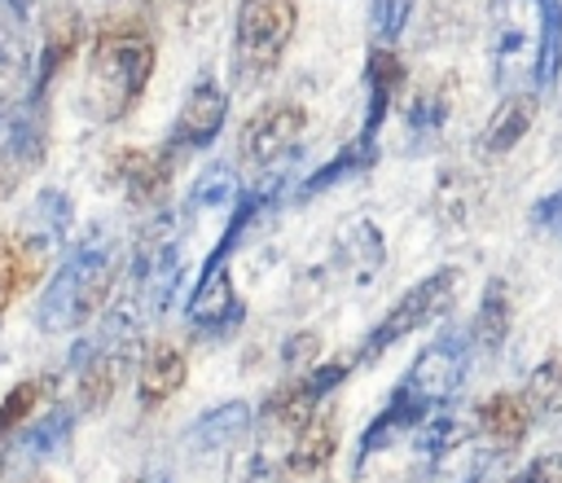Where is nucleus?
I'll list each match as a JSON object with an SVG mask.
<instances>
[{"label": "nucleus", "instance_id": "1", "mask_svg": "<svg viewBox=\"0 0 562 483\" xmlns=\"http://www.w3.org/2000/svg\"><path fill=\"white\" fill-rule=\"evenodd\" d=\"M492 79L509 92H549L562 70V0H492Z\"/></svg>", "mask_w": 562, "mask_h": 483}, {"label": "nucleus", "instance_id": "2", "mask_svg": "<svg viewBox=\"0 0 562 483\" xmlns=\"http://www.w3.org/2000/svg\"><path fill=\"white\" fill-rule=\"evenodd\" d=\"M465 369H470V342H465L461 329H443L435 342H426V347L417 351V360L408 364L404 382L386 395L382 413L364 426L360 452H356V470H360L373 452H382L386 443H395L404 430H417L430 413H439V408L457 395Z\"/></svg>", "mask_w": 562, "mask_h": 483}, {"label": "nucleus", "instance_id": "3", "mask_svg": "<svg viewBox=\"0 0 562 483\" xmlns=\"http://www.w3.org/2000/svg\"><path fill=\"white\" fill-rule=\"evenodd\" d=\"M154 75V35L140 22H105L92 35L83 66V114L92 123H119Z\"/></svg>", "mask_w": 562, "mask_h": 483}, {"label": "nucleus", "instance_id": "4", "mask_svg": "<svg viewBox=\"0 0 562 483\" xmlns=\"http://www.w3.org/2000/svg\"><path fill=\"white\" fill-rule=\"evenodd\" d=\"M114 285V237L105 228H92L53 272V281L40 294L35 325L44 334L79 329L92 312H101L105 294Z\"/></svg>", "mask_w": 562, "mask_h": 483}, {"label": "nucleus", "instance_id": "5", "mask_svg": "<svg viewBox=\"0 0 562 483\" xmlns=\"http://www.w3.org/2000/svg\"><path fill=\"white\" fill-rule=\"evenodd\" d=\"M294 26H299V4L294 0H241L237 18H233L237 75L246 83L272 75L285 44L294 40Z\"/></svg>", "mask_w": 562, "mask_h": 483}, {"label": "nucleus", "instance_id": "6", "mask_svg": "<svg viewBox=\"0 0 562 483\" xmlns=\"http://www.w3.org/2000/svg\"><path fill=\"white\" fill-rule=\"evenodd\" d=\"M457 285H461V272H457V268H435L430 277H422L417 285H408V290L386 307V316L369 329V338H364V347H360L356 360H378L382 351H391V347L404 342L408 334H417V329H426L430 321H439V316L452 307Z\"/></svg>", "mask_w": 562, "mask_h": 483}, {"label": "nucleus", "instance_id": "7", "mask_svg": "<svg viewBox=\"0 0 562 483\" xmlns=\"http://www.w3.org/2000/svg\"><path fill=\"white\" fill-rule=\"evenodd\" d=\"M48 149V114H44V92H31V101L9 114V127L0 136V202L18 193V184L44 162Z\"/></svg>", "mask_w": 562, "mask_h": 483}, {"label": "nucleus", "instance_id": "8", "mask_svg": "<svg viewBox=\"0 0 562 483\" xmlns=\"http://www.w3.org/2000/svg\"><path fill=\"white\" fill-rule=\"evenodd\" d=\"M303 127H307V110L299 101H268L241 127V158L250 167H277L281 158L294 154Z\"/></svg>", "mask_w": 562, "mask_h": 483}, {"label": "nucleus", "instance_id": "9", "mask_svg": "<svg viewBox=\"0 0 562 483\" xmlns=\"http://www.w3.org/2000/svg\"><path fill=\"white\" fill-rule=\"evenodd\" d=\"M35 70H40V57H35L31 26L0 13V119L18 114L31 101Z\"/></svg>", "mask_w": 562, "mask_h": 483}, {"label": "nucleus", "instance_id": "10", "mask_svg": "<svg viewBox=\"0 0 562 483\" xmlns=\"http://www.w3.org/2000/svg\"><path fill=\"white\" fill-rule=\"evenodd\" d=\"M224 119H228V92L215 88L211 79L193 83L180 114L171 119V132H167V149L171 154H193V149H206L220 132H224Z\"/></svg>", "mask_w": 562, "mask_h": 483}, {"label": "nucleus", "instance_id": "11", "mask_svg": "<svg viewBox=\"0 0 562 483\" xmlns=\"http://www.w3.org/2000/svg\"><path fill=\"white\" fill-rule=\"evenodd\" d=\"M347 369H351V360H334V364H321V369H312V373H299V378L281 382V386L268 395L263 417L277 422V426H307V422L321 413V400L347 378Z\"/></svg>", "mask_w": 562, "mask_h": 483}, {"label": "nucleus", "instance_id": "12", "mask_svg": "<svg viewBox=\"0 0 562 483\" xmlns=\"http://www.w3.org/2000/svg\"><path fill=\"white\" fill-rule=\"evenodd\" d=\"M184 316H189V325L202 338H228L241 325V299L233 290L228 268L206 272V277L193 281V294H189V312Z\"/></svg>", "mask_w": 562, "mask_h": 483}, {"label": "nucleus", "instance_id": "13", "mask_svg": "<svg viewBox=\"0 0 562 483\" xmlns=\"http://www.w3.org/2000/svg\"><path fill=\"white\" fill-rule=\"evenodd\" d=\"M334 448H338V417L316 413L307 426H299V439L281 461V483H307L325 474V465L334 461Z\"/></svg>", "mask_w": 562, "mask_h": 483}, {"label": "nucleus", "instance_id": "14", "mask_svg": "<svg viewBox=\"0 0 562 483\" xmlns=\"http://www.w3.org/2000/svg\"><path fill=\"white\" fill-rule=\"evenodd\" d=\"M114 171H119V180L136 206H162L167 202V189H171V158L167 154L132 145V149L114 154Z\"/></svg>", "mask_w": 562, "mask_h": 483}, {"label": "nucleus", "instance_id": "15", "mask_svg": "<svg viewBox=\"0 0 562 483\" xmlns=\"http://www.w3.org/2000/svg\"><path fill=\"white\" fill-rule=\"evenodd\" d=\"M189 378V360L176 342H154L140 360V373H136V400L145 413H154L158 404H167Z\"/></svg>", "mask_w": 562, "mask_h": 483}, {"label": "nucleus", "instance_id": "16", "mask_svg": "<svg viewBox=\"0 0 562 483\" xmlns=\"http://www.w3.org/2000/svg\"><path fill=\"white\" fill-rule=\"evenodd\" d=\"M66 228H70V198H66L61 189H44V193L35 198L31 215H26V237H18L26 263H35L44 250L61 246Z\"/></svg>", "mask_w": 562, "mask_h": 483}, {"label": "nucleus", "instance_id": "17", "mask_svg": "<svg viewBox=\"0 0 562 483\" xmlns=\"http://www.w3.org/2000/svg\"><path fill=\"white\" fill-rule=\"evenodd\" d=\"M364 79H369V110H364V123H360V141H378V127L391 110V97L404 88V61H395L391 48H373L369 53V66H364Z\"/></svg>", "mask_w": 562, "mask_h": 483}, {"label": "nucleus", "instance_id": "18", "mask_svg": "<svg viewBox=\"0 0 562 483\" xmlns=\"http://www.w3.org/2000/svg\"><path fill=\"white\" fill-rule=\"evenodd\" d=\"M531 404H527V395H509V391H496L492 400H483L479 404V430H483V439H492L496 448H518L522 439H527V430H531Z\"/></svg>", "mask_w": 562, "mask_h": 483}, {"label": "nucleus", "instance_id": "19", "mask_svg": "<svg viewBox=\"0 0 562 483\" xmlns=\"http://www.w3.org/2000/svg\"><path fill=\"white\" fill-rule=\"evenodd\" d=\"M250 422H255V413H250V404L246 400H228V404H215V408H206L193 426H189V443L198 448V452H220V448H233L246 430H250Z\"/></svg>", "mask_w": 562, "mask_h": 483}, {"label": "nucleus", "instance_id": "20", "mask_svg": "<svg viewBox=\"0 0 562 483\" xmlns=\"http://www.w3.org/2000/svg\"><path fill=\"white\" fill-rule=\"evenodd\" d=\"M44 48H40V70H35V92H44L48 88V79L61 70V61L79 48V40H83V22H79V13L70 9V4H57V9H48V18H44Z\"/></svg>", "mask_w": 562, "mask_h": 483}, {"label": "nucleus", "instance_id": "21", "mask_svg": "<svg viewBox=\"0 0 562 483\" xmlns=\"http://www.w3.org/2000/svg\"><path fill=\"white\" fill-rule=\"evenodd\" d=\"M127 369V347H114V351H92L88 356V364H83V373H79V413H88V417H101L105 413V404L114 400V391H119V373Z\"/></svg>", "mask_w": 562, "mask_h": 483}, {"label": "nucleus", "instance_id": "22", "mask_svg": "<svg viewBox=\"0 0 562 483\" xmlns=\"http://www.w3.org/2000/svg\"><path fill=\"white\" fill-rule=\"evenodd\" d=\"M536 101H540V97H531V92H509V97H501L496 114H492L487 127H483V149H487V154H509V149L522 141V132L531 127Z\"/></svg>", "mask_w": 562, "mask_h": 483}, {"label": "nucleus", "instance_id": "23", "mask_svg": "<svg viewBox=\"0 0 562 483\" xmlns=\"http://www.w3.org/2000/svg\"><path fill=\"white\" fill-rule=\"evenodd\" d=\"M470 334H474V347H479L483 356H496L501 342L509 338V285H505L501 277H492V281L483 285V299H479V307H474Z\"/></svg>", "mask_w": 562, "mask_h": 483}, {"label": "nucleus", "instance_id": "24", "mask_svg": "<svg viewBox=\"0 0 562 483\" xmlns=\"http://www.w3.org/2000/svg\"><path fill=\"white\" fill-rule=\"evenodd\" d=\"M75 408L70 404H53L35 426H26L22 430V439H13L18 448H22V457L26 461H44V457H57L66 443H70V435H75Z\"/></svg>", "mask_w": 562, "mask_h": 483}, {"label": "nucleus", "instance_id": "25", "mask_svg": "<svg viewBox=\"0 0 562 483\" xmlns=\"http://www.w3.org/2000/svg\"><path fill=\"white\" fill-rule=\"evenodd\" d=\"M364 167H373V145L369 141H351V145H342L325 167H316L307 180H303V189H299V198H316V193H325L329 184H342V180H351V176H360Z\"/></svg>", "mask_w": 562, "mask_h": 483}, {"label": "nucleus", "instance_id": "26", "mask_svg": "<svg viewBox=\"0 0 562 483\" xmlns=\"http://www.w3.org/2000/svg\"><path fill=\"white\" fill-rule=\"evenodd\" d=\"M237 180H233V167L228 162H215L206 167L193 189H189V215H206V211H233L237 206Z\"/></svg>", "mask_w": 562, "mask_h": 483}, {"label": "nucleus", "instance_id": "27", "mask_svg": "<svg viewBox=\"0 0 562 483\" xmlns=\"http://www.w3.org/2000/svg\"><path fill=\"white\" fill-rule=\"evenodd\" d=\"M48 391H53L48 378H22L18 386H9V395L0 400V443H4L9 435H18V426L35 413L40 400H48Z\"/></svg>", "mask_w": 562, "mask_h": 483}, {"label": "nucleus", "instance_id": "28", "mask_svg": "<svg viewBox=\"0 0 562 483\" xmlns=\"http://www.w3.org/2000/svg\"><path fill=\"white\" fill-rule=\"evenodd\" d=\"M465 435H470V426H465L457 413H430V417L417 426L413 443L435 461V457H443V452L461 448V443H465Z\"/></svg>", "mask_w": 562, "mask_h": 483}, {"label": "nucleus", "instance_id": "29", "mask_svg": "<svg viewBox=\"0 0 562 483\" xmlns=\"http://www.w3.org/2000/svg\"><path fill=\"white\" fill-rule=\"evenodd\" d=\"M342 255L356 263V277L369 281V277L382 268V233H378V224L360 220V224L342 237Z\"/></svg>", "mask_w": 562, "mask_h": 483}, {"label": "nucleus", "instance_id": "30", "mask_svg": "<svg viewBox=\"0 0 562 483\" xmlns=\"http://www.w3.org/2000/svg\"><path fill=\"white\" fill-rule=\"evenodd\" d=\"M408 13H413V0H369V26H373V40L386 48L404 35L408 26Z\"/></svg>", "mask_w": 562, "mask_h": 483}, {"label": "nucleus", "instance_id": "31", "mask_svg": "<svg viewBox=\"0 0 562 483\" xmlns=\"http://www.w3.org/2000/svg\"><path fill=\"white\" fill-rule=\"evenodd\" d=\"M26 255H22V246L13 242V237H0V316H4V307L18 299V290L26 285Z\"/></svg>", "mask_w": 562, "mask_h": 483}, {"label": "nucleus", "instance_id": "32", "mask_svg": "<svg viewBox=\"0 0 562 483\" xmlns=\"http://www.w3.org/2000/svg\"><path fill=\"white\" fill-rule=\"evenodd\" d=\"M443 114H448V101H443V92H422L413 105H408V123H413V132L417 136H430V132H439V123H443Z\"/></svg>", "mask_w": 562, "mask_h": 483}, {"label": "nucleus", "instance_id": "33", "mask_svg": "<svg viewBox=\"0 0 562 483\" xmlns=\"http://www.w3.org/2000/svg\"><path fill=\"white\" fill-rule=\"evenodd\" d=\"M316 347H321V338L312 334V329H303V334H290L285 338V347H281V360H285V369L294 373V369H303L312 356H316Z\"/></svg>", "mask_w": 562, "mask_h": 483}, {"label": "nucleus", "instance_id": "34", "mask_svg": "<svg viewBox=\"0 0 562 483\" xmlns=\"http://www.w3.org/2000/svg\"><path fill=\"white\" fill-rule=\"evenodd\" d=\"M509 483H562V452H553V457H536V461L522 465Z\"/></svg>", "mask_w": 562, "mask_h": 483}, {"label": "nucleus", "instance_id": "35", "mask_svg": "<svg viewBox=\"0 0 562 483\" xmlns=\"http://www.w3.org/2000/svg\"><path fill=\"white\" fill-rule=\"evenodd\" d=\"M531 224H540V228H549V233L562 237V184H558L553 193H544V198L531 206Z\"/></svg>", "mask_w": 562, "mask_h": 483}, {"label": "nucleus", "instance_id": "36", "mask_svg": "<svg viewBox=\"0 0 562 483\" xmlns=\"http://www.w3.org/2000/svg\"><path fill=\"white\" fill-rule=\"evenodd\" d=\"M40 9H44V0H0V13L18 18V22H26V26H35Z\"/></svg>", "mask_w": 562, "mask_h": 483}, {"label": "nucleus", "instance_id": "37", "mask_svg": "<svg viewBox=\"0 0 562 483\" xmlns=\"http://www.w3.org/2000/svg\"><path fill=\"white\" fill-rule=\"evenodd\" d=\"M145 483H171V479H167V474H158V479H145Z\"/></svg>", "mask_w": 562, "mask_h": 483}, {"label": "nucleus", "instance_id": "38", "mask_svg": "<svg viewBox=\"0 0 562 483\" xmlns=\"http://www.w3.org/2000/svg\"><path fill=\"white\" fill-rule=\"evenodd\" d=\"M0 470H4V448H0Z\"/></svg>", "mask_w": 562, "mask_h": 483}]
</instances>
